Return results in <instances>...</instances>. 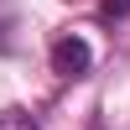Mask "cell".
I'll use <instances>...</instances> for the list:
<instances>
[{"mask_svg": "<svg viewBox=\"0 0 130 130\" xmlns=\"http://www.w3.org/2000/svg\"><path fill=\"white\" fill-rule=\"evenodd\" d=\"M94 68V52L83 37H57L52 42V73H62V78H83V73Z\"/></svg>", "mask_w": 130, "mask_h": 130, "instance_id": "cell-1", "label": "cell"}, {"mask_svg": "<svg viewBox=\"0 0 130 130\" xmlns=\"http://www.w3.org/2000/svg\"><path fill=\"white\" fill-rule=\"evenodd\" d=\"M0 130H37V120H31L26 109H5L0 115Z\"/></svg>", "mask_w": 130, "mask_h": 130, "instance_id": "cell-2", "label": "cell"}]
</instances>
